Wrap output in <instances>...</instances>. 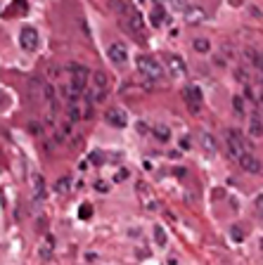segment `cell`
<instances>
[{"label":"cell","instance_id":"cell-1","mask_svg":"<svg viewBox=\"0 0 263 265\" xmlns=\"http://www.w3.org/2000/svg\"><path fill=\"white\" fill-rule=\"evenodd\" d=\"M135 66H138L140 76H145V79H149V80L164 79V66H161V62H159L157 57H152V54H138Z\"/></svg>","mask_w":263,"mask_h":265},{"label":"cell","instance_id":"cell-2","mask_svg":"<svg viewBox=\"0 0 263 265\" xmlns=\"http://www.w3.org/2000/svg\"><path fill=\"white\" fill-rule=\"evenodd\" d=\"M118 24H121V28H123L126 33L135 36L138 40H145V22H143V17H140V12H138L135 7H133L126 17H121Z\"/></svg>","mask_w":263,"mask_h":265},{"label":"cell","instance_id":"cell-3","mask_svg":"<svg viewBox=\"0 0 263 265\" xmlns=\"http://www.w3.org/2000/svg\"><path fill=\"white\" fill-rule=\"evenodd\" d=\"M225 140H228V154L233 157V159H239L242 154H247V152H251L249 147H247V140H244V135L239 131H228V135H225Z\"/></svg>","mask_w":263,"mask_h":265},{"label":"cell","instance_id":"cell-4","mask_svg":"<svg viewBox=\"0 0 263 265\" xmlns=\"http://www.w3.org/2000/svg\"><path fill=\"white\" fill-rule=\"evenodd\" d=\"M66 71L71 74V85H76L79 90H86V83L90 80V69L79 64V62H69Z\"/></svg>","mask_w":263,"mask_h":265},{"label":"cell","instance_id":"cell-5","mask_svg":"<svg viewBox=\"0 0 263 265\" xmlns=\"http://www.w3.org/2000/svg\"><path fill=\"white\" fill-rule=\"evenodd\" d=\"M19 45L27 50V53H36L40 48V36L38 31L33 26H24L22 31H19Z\"/></svg>","mask_w":263,"mask_h":265},{"label":"cell","instance_id":"cell-6","mask_svg":"<svg viewBox=\"0 0 263 265\" xmlns=\"http://www.w3.org/2000/svg\"><path fill=\"white\" fill-rule=\"evenodd\" d=\"M183 95H185V105L190 109V114H199L202 111V102H204L202 90H199L197 85H187L183 90Z\"/></svg>","mask_w":263,"mask_h":265},{"label":"cell","instance_id":"cell-7","mask_svg":"<svg viewBox=\"0 0 263 265\" xmlns=\"http://www.w3.org/2000/svg\"><path fill=\"white\" fill-rule=\"evenodd\" d=\"M244 57H247V64H249L251 74L256 76V80L263 83V54L259 50H254V48H247L244 50Z\"/></svg>","mask_w":263,"mask_h":265},{"label":"cell","instance_id":"cell-8","mask_svg":"<svg viewBox=\"0 0 263 265\" xmlns=\"http://www.w3.org/2000/svg\"><path fill=\"white\" fill-rule=\"evenodd\" d=\"M128 57H131V54H128V48H126L123 43L117 40V43L109 45V62L114 66H126L128 64Z\"/></svg>","mask_w":263,"mask_h":265},{"label":"cell","instance_id":"cell-9","mask_svg":"<svg viewBox=\"0 0 263 265\" xmlns=\"http://www.w3.org/2000/svg\"><path fill=\"white\" fill-rule=\"evenodd\" d=\"M164 64H166V69H169V74H171L173 79H180V76L187 74V64H185V59L180 54H169Z\"/></svg>","mask_w":263,"mask_h":265},{"label":"cell","instance_id":"cell-10","mask_svg":"<svg viewBox=\"0 0 263 265\" xmlns=\"http://www.w3.org/2000/svg\"><path fill=\"white\" fill-rule=\"evenodd\" d=\"M105 121L109 126H114V128H126V126H128V114L117 106V109H109V111H107Z\"/></svg>","mask_w":263,"mask_h":265},{"label":"cell","instance_id":"cell-11","mask_svg":"<svg viewBox=\"0 0 263 265\" xmlns=\"http://www.w3.org/2000/svg\"><path fill=\"white\" fill-rule=\"evenodd\" d=\"M164 19H166L164 0H152V10H149V22H152V26H161Z\"/></svg>","mask_w":263,"mask_h":265},{"label":"cell","instance_id":"cell-12","mask_svg":"<svg viewBox=\"0 0 263 265\" xmlns=\"http://www.w3.org/2000/svg\"><path fill=\"white\" fill-rule=\"evenodd\" d=\"M237 161H239V166H242V168H244L247 173H251V175L261 173V161L256 159V157H254L251 152H247V154H242V157H239Z\"/></svg>","mask_w":263,"mask_h":265},{"label":"cell","instance_id":"cell-13","mask_svg":"<svg viewBox=\"0 0 263 265\" xmlns=\"http://www.w3.org/2000/svg\"><path fill=\"white\" fill-rule=\"evenodd\" d=\"M247 132H249L251 137H263V119H261V114H251V116H249Z\"/></svg>","mask_w":263,"mask_h":265},{"label":"cell","instance_id":"cell-14","mask_svg":"<svg viewBox=\"0 0 263 265\" xmlns=\"http://www.w3.org/2000/svg\"><path fill=\"white\" fill-rule=\"evenodd\" d=\"M185 22L187 24H202L204 19H206V12L202 10V7H195V5H190V7H185Z\"/></svg>","mask_w":263,"mask_h":265},{"label":"cell","instance_id":"cell-15","mask_svg":"<svg viewBox=\"0 0 263 265\" xmlns=\"http://www.w3.org/2000/svg\"><path fill=\"white\" fill-rule=\"evenodd\" d=\"M199 142H202V149L209 154V157H213L216 152H218V145H216V137L211 135V132H202L199 135Z\"/></svg>","mask_w":263,"mask_h":265},{"label":"cell","instance_id":"cell-16","mask_svg":"<svg viewBox=\"0 0 263 265\" xmlns=\"http://www.w3.org/2000/svg\"><path fill=\"white\" fill-rule=\"evenodd\" d=\"M109 7L118 14V19H121V17H126V14L133 10V5L128 2V0H109Z\"/></svg>","mask_w":263,"mask_h":265},{"label":"cell","instance_id":"cell-17","mask_svg":"<svg viewBox=\"0 0 263 265\" xmlns=\"http://www.w3.org/2000/svg\"><path fill=\"white\" fill-rule=\"evenodd\" d=\"M152 135L157 137L159 142H169L171 140V128L169 126H164V123H157V126H152Z\"/></svg>","mask_w":263,"mask_h":265},{"label":"cell","instance_id":"cell-18","mask_svg":"<svg viewBox=\"0 0 263 265\" xmlns=\"http://www.w3.org/2000/svg\"><path fill=\"white\" fill-rule=\"evenodd\" d=\"M53 249H55V237L53 235H45V239H43V244H40V249H38L40 258L48 261V258L53 256Z\"/></svg>","mask_w":263,"mask_h":265},{"label":"cell","instance_id":"cell-19","mask_svg":"<svg viewBox=\"0 0 263 265\" xmlns=\"http://www.w3.org/2000/svg\"><path fill=\"white\" fill-rule=\"evenodd\" d=\"M90 79H92V88H95V90H107L109 76H107L105 71H95V74H90Z\"/></svg>","mask_w":263,"mask_h":265},{"label":"cell","instance_id":"cell-20","mask_svg":"<svg viewBox=\"0 0 263 265\" xmlns=\"http://www.w3.org/2000/svg\"><path fill=\"white\" fill-rule=\"evenodd\" d=\"M31 185H33V194L38 199L45 197V180H43V175L40 173H33L31 175Z\"/></svg>","mask_w":263,"mask_h":265},{"label":"cell","instance_id":"cell-21","mask_svg":"<svg viewBox=\"0 0 263 265\" xmlns=\"http://www.w3.org/2000/svg\"><path fill=\"white\" fill-rule=\"evenodd\" d=\"M43 85H45V80H43V79H31V80H29L31 95H33L36 100H43Z\"/></svg>","mask_w":263,"mask_h":265},{"label":"cell","instance_id":"cell-22","mask_svg":"<svg viewBox=\"0 0 263 265\" xmlns=\"http://www.w3.org/2000/svg\"><path fill=\"white\" fill-rule=\"evenodd\" d=\"M55 189H57V192H59V194H66V192H69V189H71V178H59V180H57V183H55Z\"/></svg>","mask_w":263,"mask_h":265},{"label":"cell","instance_id":"cell-23","mask_svg":"<svg viewBox=\"0 0 263 265\" xmlns=\"http://www.w3.org/2000/svg\"><path fill=\"white\" fill-rule=\"evenodd\" d=\"M154 241H157V246H166V241H169V237H166V232H164L161 225L154 227Z\"/></svg>","mask_w":263,"mask_h":265},{"label":"cell","instance_id":"cell-24","mask_svg":"<svg viewBox=\"0 0 263 265\" xmlns=\"http://www.w3.org/2000/svg\"><path fill=\"white\" fill-rule=\"evenodd\" d=\"M233 109H235L237 114H244V111H247V109H244V97H242V95H235V97H233Z\"/></svg>","mask_w":263,"mask_h":265},{"label":"cell","instance_id":"cell-25","mask_svg":"<svg viewBox=\"0 0 263 265\" xmlns=\"http://www.w3.org/2000/svg\"><path fill=\"white\" fill-rule=\"evenodd\" d=\"M192 45H195V50H197V53H202V54L209 53V48H211L209 40H204V38H197L195 43H192Z\"/></svg>","mask_w":263,"mask_h":265},{"label":"cell","instance_id":"cell-26","mask_svg":"<svg viewBox=\"0 0 263 265\" xmlns=\"http://www.w3.org/2000/svg\"><path fill=\"white\" fill-rule=\"evenodd\" d=\"M92 215V206L90 204H81V209H79V218L81 220H88Z\"/></svg>","mask_w":263,"mask_h":265},{"label":"cell","instance_id":"cell-27","mask_svg":"<svg viewBox=\"0 0 263 265\" xmlns=\"http://www.w3.org/2000/svg\"><path fill=\"white\" fill-rule=\"evenodd\" d=\"M14 10H19L22 14H27V10H29L27 0H14Z\"/></svg>","mask_w":263,"mask_h":265},{"label":"cell","instance_id":"cell-28","mask_svg":"<svg viewBox=\"0 0 263 265\" xmlns=\"http://www.w3.org/2000/svg\"><path fill=\"white\" fill-rule=\"evenodd\" d=\"M105 161V157H102V152H92L90 154V163H95V166H100Z\"/></svg>","mask_w":263,"mask_h":265},{"label":"cell","instance_id":"cell-29","mask_svg":"<svg viewBox=\"0 0 263 265\" xmlns=\"http://www.w3.org/2000/svg\"><path fill=\"white\" fill-rule=\"evenodd\" d=\"M123 180H128V171H126V168H121V171L114 175V183H123Z\"/></svg>","mask_w":263,"mask_h":265},{"label":"cell","instance_id":"cell-30","mask_svg":"<svg viewBox=\"0 0 263 265\" xmlns=\"http://www.w3.org/2000/svg\"><path fill=\"white\" fill-rule=\"evenodd\" d=\"M230 235H233V239H235V241H242V239H244V235H242V230H239V225L233 227V230H230Z\"/></svg>","mask_w":263,"mask_h":265},{"label":"cell","instance_id":"cell-31","mask_svg":"<svg viewBox=\"0 0 263 265\" xmlns=\"http://www.w3.org/2000/svg\"><path fill=\"white\" fill-rule=\"evenodd\" d=\"M95 189H97V192H102V194H105V192H109V185H107L105 180H97V183H95Z\"/></svg>","mask_w":263,"mask_h":265},{"label":"cell","instance_id":"cell-32","mask_svg":"<svg viewBox=\"0 0 263 265\" xmlns=\"http://www.w3.org/2000/svg\"><path fill=\"white\" fill-rule=\"evenodd\" d=\"M59 76V66H48V79H57Z\"/></svg>","mask_w":263,"mask_h":265},{"label":"cell","instance_id":"cell-33","mask_svg":"<svg viewBox=\"0 0 263 265\" xmlns=\"http://www.w3.org/2000/svg\"><path fill=\"white\" fill-rule=\"evenodd\" d=\"M29 128H31V131H33V135H43V126H36V123H31V126H29Z\"/></svg>","mask_w":263,"mask_h":265},{"label":"cell","instance_id":"cell-34","mask_svg":"<svg viewBox=\"0 0 263 265\" xmlns=\"http://www.w3.org/2000/svg\"><path fill=\"white\" fill-rule=\"evenodd\" d=\"M138 131H140V135H147V131H152V128H147L145 123H138Z\"/></svg>","mask_w":263,"mask_h":265},{"label":"cell","instance_id":"cell-35","mask_svg":"<svg viewBox=\"0 0 263 265\" xmlns=\"http://www.w3.org/2000/svg\"><path fill=\"white\" fill-rule=\"evenodd\" d=\"M173 5H175L178 10H183V7H185V0H173Z\"/></svg>","mask_w":263,"mask_h":265},{"label":"cell","instance_id":"cell-36","mask_svg":"<svg viewBox=\"0 0 263 265\" xmlns=\"http://www.w3.org/2000/svg\"><path fill=\"white\" fill-rule=\"evenodd\" d=\"M180 147H183V149H187V147H190V137H183V140H180Z\"/></svg>","mask_w":263,"mask_h":265}]
</instances>
